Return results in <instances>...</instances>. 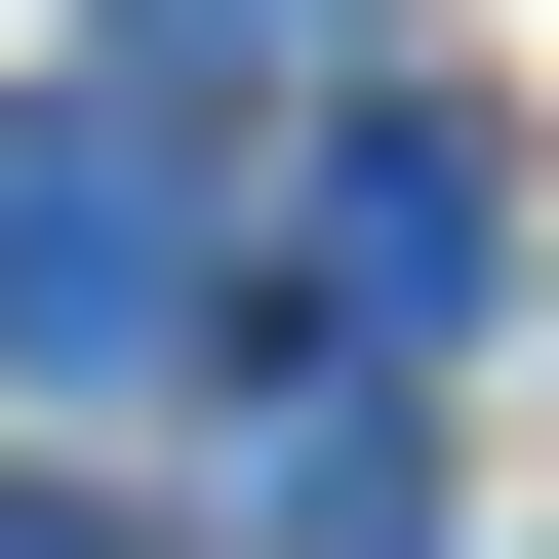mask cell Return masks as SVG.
I'll return each mask as SVG.
<instances>
[{
    "instance_id": "1",
    "label": "cell",
    "mask_w": 559,
    "mask_h": 559,
    "mask_svg": "<svg viewBox=\"0 0 559 559\" xmlns=\"http://www.w3.org/2000/svg\"><path fill=\"white\" fill-rule=\"evenodd\" d=\"M0 360H40V400L200 360V160H160V81H40V120H0Z\"/></svg>"
},
{
    "instance_id": "3",
    "label": "cell",
    "mask_w": 559,
    "mask_h": 559,
    "mask_svg": "<svg viewBox=\"0 0 559 559\" xmlns=\"http://www.w3.org/2000/svg\"><path fill=\"white\" fill-rule=\"evenodd\" d=\"M240 520H280V559H400V360H280V400H240Z\"/></svg>"
},
{
    "instance_id": "5",
    "label": "cell",
    "mask_w": 559,
    "mask_h": 559,
    "mask_svg": "<svg viewBox=\"0 0 559 559\" xmlns=\"http://www.w3.org/2000/svg\"><path fill=\"white\" fill-rule=\"evenodd\" d=\"M0 559H120V520H81V479H0Z\"/></svg>"
},
{
    "instance_id": "2",
    "label": "cell",
    "mask_w": 559,
    "mask_h": 559,
    "mask_svg": "<svg viewBox=\"0 0 559 559\" xmlns=\"http://www.w3.org/2000/svg\"><path fill=\"white\" fill-rule=\"evenodd\" d=\"M479 280H520V200H479V120H360V160H320V360H440Z\"/></svg>"
},
{
    "instance_id": "4",
    "label": "cell",
    "mask_w": 559,
    "mask_h": 559,
    "mask_svg": "<svg viewBox=\"0 0 559 559\" xmlns=\"http://www.w3.org/2000/svg\"><path fill=\"white\" fill-rule=\"evenodd\" d=\"M360 0H120V81H320Z\"/></svg>"
}]
</instances>
